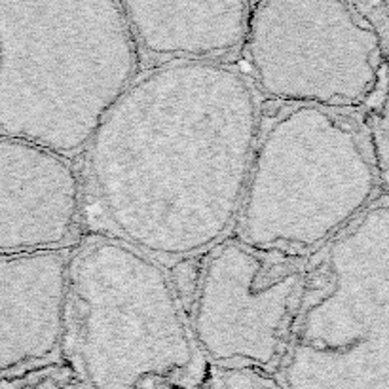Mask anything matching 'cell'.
Returning <instances> with one entry per match:
<instances>
[{
	"mask_svg": "<svg viewBox=\"0 0 389 389\" xmlns=\"http://www.w3.org/2000/svg\"><path fill=\"white\" fill-rule=\"evenodd\" d=\"M141 59L154 65L226 61L243 52L253 2H122Z\"/></svg>",
	"mask_w": 389,
	"mask_h": 389,
	"instance_id": "10",
	"label": "cell"
},
{
	"mask_svg": "<svg viewBox=\"0 0 389 389\" xmlns=\"http://www.w3.org/2000/svg\"><path fill=\"white\" fill-rule=\"evenodd\" d=\"M378 148L352 112L262 109L234 234L266 253L314 257L378 199Z\"/></svg>",
	"mask_w": 389,
	"mask_h": 389,
	"instance_id": "3",
	"label": "cell"
},
{
	"mask_svg": "<svg viewBox=\"0 0 389 389\" xmlns=\"http://www.w3.org/2000/svg\"><path fill=\"white\" fill-rule=\"evenodd\" d=\"M370 10L338 0L253 2L243 57L260 97L347 112L363 107L388 57Z\"/></svg>",
	"mask_w": 389,
	"mask_h": 389,
	"instance_id": "6",
	"label": "cell"
},
{
	"mask_svg": "<svg viewBox=\"0 0 389 389\" xmlns=\"http://www.w3.org/2000/svg\"><path fill=\"white\" fill-rule=\"evenodd\" d=\"M73 247L0 255L2 378L53 365L63 355Z\"/></svg>",
	"mask_w": 389,
	"mask_h": 389,
	"instance_id": "9",
	"label": "cell"
},
{
	"mask_svg": "<svg viewBox=\"0 0 389 389\" xmlns=\"http://www.w3.org/2000/svg\"><path fill=\"white\" fill-rule=\"evenodd\" d=\"M141 73L122 2L0 0V137L84 154Z\"/></svg>",
	"mask_w": 389,
	"mask_h": 389,
	"instance_id": "2",
	"label": "cell"
},
{
	"mask_svg": "<svg viewBox=\"0 0 389 389\" xmlns=\"http://www.w3.org/2000/svg\"><path fill=\"white\" fill-rule=\"evenodd\" d=\"M63 357L84 389H160L206 368L165 264L105 232L74 245Z\"/></svg>",
	"mask_w": 389,
	"mask_h": 389,
	"instance_id": "4",
	"label": "cell"
},
{
	"mask_svg": "<svg viewBox=\"0 0 389 389\" xmlns=\"http://www.w3.org/2000/svg\"><path fill=\"white\" fill-rule=\"evenodd\" d=\"M309 258L258 251L235 234L198 257L184 308L206 365L278 376Z\"/></svg>",
	"mask_w": 389,
	"mask_h": 389,
	"instance_id": "7",
	"label": "cell"
},
{
	"mask_svg": "<svg viewBox=\"0 0 389 389\" xmlns=\"http://www.w3.org/2000/svg\"><path fill=\"white\" fill-rule=\"evenodd\" d=\"M278 380L285 389H389V196L309 258Z\"/></svg>",
	"mask_w": 389,
	"mask_h": 389,
	"instance_id": "5",
	"label": "cell"
},
{
	"mask_svg": "<svg viewBox=\"0 0 389 389\" xmlns=\"http://www.w3.org/2000/svg\"><path fill=\"white\" fill-rule=\"evenodd\" d=\"M82 190L73 158L30 141L0 137V255L76 245Z\"/></svg>",
	"mask_w": 389,
	"mask_h": 389,
	"instance_id": "8",
	"label": "cell"
},
{
	"mask_svg": "<svg viewBox=\"0 0 389 389\" xmlns=\"http://www.w3.org/2000/svg\"><path fill=\"white\" fill-rule=\"evenodd\" d=\"M262 107L249 74L228 61L145 69L84 152L105 234L162 264L234 234Z\"/></svg>",
	"mask_w": 389,
	"mask_h": 389,
	"instance_id": "1",
	"label": "cell"
}]
</instances>
